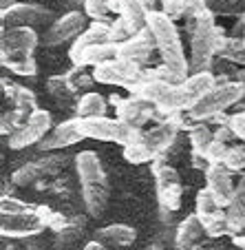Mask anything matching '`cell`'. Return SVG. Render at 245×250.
I'll use <instances>...</instances> for the list:
<instances>
[{"label":"cell","mask_w":245,"mask_h":250,"mask_svg":"<svg viewBox=\"0 0 245 250\" xmlns=\"http://www.w3.org/2000/svg\"><path fill=\"white\" fill-rule=\"evenodd\" d=\"M223 164L236 173V170H243L245 168V146H230L223 157Z\"/></svg>","instance_id":"1f68e13d"},{"label":"cell","mask_w":245,"mask_h":250,"mask_svg":"<svg viewBox=\"0 0 245 250\" xmlns=\"http://www.w3.org/2000/svg\"><path fill=\"white\" fill-rule=\"evenodd\" d=\"M161 11L168 16L170 20H181L186 18V7H188V0H161Z\"/></svg>","instance_id":"d6a6232c"},{"label":"cell","mask_w":245,"mask_h":250,"mask_svg":"<svg viewBox=\"0 0 245 250\" xmlns=\"http://www.w3.org/2000/svg\"><path fill=\"white\" fill-rule=\"evenodd\" d=\"M111 102H113L115 109H117V118L132 124V126H137V128H142L144 124L151 122L155 115H159L155 104L139 98V95H135V93H132V98H126V100H122L119 95H111Z\"/></svg>","instance_id":"8fae6325"},{"label":"cell","mask_w":245,"mask_h":250,"mask_svg":"<svg viewBox=\"0 0 245 250\" xmlns=\"http://www.w3.org/2000/svg\"><path fill=\"white\" fill-rule=\"evenodd\" d=\"M241 20H243V29H245V14H243V16H241ZM243 36H245V33H243Z\"/></svg>","instance_id":"f35d334b"},{"label":"cell","mask_w":245,"mask_h":250,"mask_svg":"<svg viewBox=\"0 0 245 250\" xmlns=\"http://www.w3.org/2000/svg\"><path fill=\"white\" fill-rule=\"evenodd\" d=\"M206 186L212 190L217 202L223 208H227L234 193V182H232V170L226 164H207L206 166Z\"/></svg>","instance_id":"2e32d148"},{"label":"cell","mask_w":245,"mask_h":250,"mask_svg":"<svg viewBox=\"0 0 245 250\" xmlns=\"http://www.w3.org/2000/svg\"><path fill=\"white\" fill-rule=\"evenodd\" d=\"M2 18V27H42V24L51 22L53 11L36 2H16V5L7 7L0 11Z\"/></svg>","instance_id":"9c48e42d"},{"label":"cell","mask_w":245,"mask_h":250,"mask_svg":"<svg viewBox=\"0 0 245 250\" xmlns=\"http://www.w3.org/2000/svg\"><path fill=\"white\" fill-rule=\"evenodd\" d=\"M243 38H245V36H243Z\"/></svg>","instance_id":"60d3db41"},{"label":"cell","mask_w":245,"mask_h":250,"mask_svg":"<svg viewBox=\"0 0 245 250\" xmlns=\"http://www.w3.org/2000/svg\"><path fill=\"white\" fill-rule=\"evenodd\" d=\"M40 44V36L33 27H2L0 53H33Z\"/></svg>","instance_id":"5bb4252c"},{"label":"cell","mask_w":245,"mask_h":250,"mask_svg":"<svg viewBox=\"0 0 245 250\" xmlns=\"http://www.w3.org/2000/svg\"><path fill=\"white\" fill-rule=\"evenodd\" d=\"M227 122H230V126H232V131H234L236 140L245 142V111L234 113L232 118H227Z\"/></svg>","instance_id":"d590c367"},{"label":"cell","mask_w":245,"mask_h":250,"mask_svg":"<svg viewBox=\"0 0 245 250\" xmlns=\"http://www.w3.org/2000/svg\"><path fill=\"white\" fill-rule=\"evenodd\" d=\"M106 109H109V104H106L104 95L95 93V91L84 93L75 104L77 118H99V115H106Z\"/></svg>","instance_id":"603a6c76"},{"label":"cell","mask_w":245,"mask_h":250,"mask_svg":"<svg viewBox=\"0 0 245 250\" xmlns=\"http://www.w3.org/2000/svg\"><path fill=\"white\" fill-rule=\"evenodd\" d=\"M86 27H89L86 11H69V14L60 16L49 24V29L42 36V44L44 47H57L62 42L75 40Z\"/></svg>","instance_id":"ba28073f"},{"label":"cell","mask_w":245,"mask_h":250,"mask_svg":"<svg viewBox=\"0 0 245 250\" xmlns=\"http://www.w3.org/2000/svg\"><path fill=\"white\" fill-rule=\"evenodd\" d=\"M16 2H24V0H2V9H7V7L16 5Z\"/></svg>","instance_id":"74e56055"},{"label":"cell","mask_w":245,"mask_h":250,"mask_svg":"<svg viewBox=\"0 0 245 250\" xmlns=\"http://www.w3.org/2000/svg\"><path fill=\"white\" fill-rule=\"evenodd\" d=\"M152 173H155V182H157V197H159L161 206L170 208V210H179L181 208V180L179 173L168 166L166 162L155 160L152 164Z\"/></svg>","instance_id":"30bf717a"},{"label":"cell","mask_w":245,"mask_h":250,"mask_svg":"<svg viewBox=\"0 0 245 250\" xmlns=\"http://www.w3.org/2000/svg\"><path fill=\"white\" fill-rule=\"evenodd\" d=\"M38 166H33V164H27V166H22V168H18L14 173V182L16 184H20V186H27V184H31L33 180H38Z\"/></svg>","instance_id":"e575fe53"},{"label":"cell","mask_w":245,"mask_h":250,"mask_svg":"<svg viewBox=\"0 0 245 250\" xmlns=\"http://www.w3.org/2000/svg\"><path fill=\"white\" fill-rule=\"evenodd\" d=\"M214 16H243L245 0H206Z\"/></svg>","instance_id":"83f0119b"},{"label":"cell","mask_w":245,"mask_h":250,"mask_svg":"<svg viewBox=\"0 0 245 250\" xmlns=\"http://www.w3.org/2000/svg\"><path fill=\"white\" fill-rule=\"evenodd\" d=\"M214 14H207L199 18L194 24L186 27L190 36V73H201V71H210L212 60L217 56V40L223 27L214 24Z\"/></svg>","instance_id":"3957f363"},{"label":"cell","mask_w":245,"mask_h":250,"mask_svg":"<svg viewBox=\"0 0 245 250\" xmlns=\"http://www.w3.org/2000/svg\"><path fill=\"white\" fill-rule=\"evenodd\" d=\"M80 133L84 140H97V142H115L119 146H126L131 142H137L142 137V128L132 126L119 118H80Z\"/></svg>","instance_id":"5b68a950"},{"label":"cell","mask_w":245,"mask_h":250,"mask_svg":"<svg viewBox=\"0 0 245 250\" xmlns=\"http://www.w3.org/2000/svg\"><path fill=\"white\" fill-rule=\"evenodd\" d=\"M132 36H135V29H132L122 16L111 20V42L119 44V42H124V40L132 38Z\"/></svg>","instance_id":"f546056e"},{"label":"cell","mask_w":245,"mask_h":250,"mask_svg":"<svg viewBox=\"0 0 245 250\" xmlns=\"http://www.w3.org/2000/svg\"><path fill=\"white\" fill-rule=\"evenodd\" d=\"M227 148H230L227 142H221L214 137L210 142V146L206 148V153H203V162H207V164H223V157H226Z\"/></svg>","instance_id":"4dcf8cb0"},{"label":"cell","mask_w":245,"mask_h":250,"mask_svg":"<svg viewBox=\"0 0 245 250\" xmlns=\"http://www.w3.org/2000/svg\"><path fill=\"white\" fill-rule=\"evenodd\" d=\"M155 49H157L155 36H152L151 27H146L139 33H135L132 38H128V40H124V42L117 44V58L128 60V62H135V64H139V66H146Z\"/></svg>","instance_id":"4fadbf2b"},{"label":"cell","mask_w":245,"mask_h":250,"mask_svg":"<svg viewBox=\"0 0 245 250\" xmlns=\"http://www.w3.org/2000/svg\"><path fill=\"white\" fill-rule=\"evenodd\" d=\"M203 232H206V226H203L201 217H199L197 212L188 215V217L179 224V228H177V248L188 250L190 246L203 235Z\"/></svg>","instance_id":"7402d4cb"},{"label":"cell","mask_w":245,"mask_h":250,"mask_svg":"<svg viewBox=\"0 0 245 250\" xmlns=\"http://www.w3.org/2000/svg\"><path fill=\"white\" fill-rule=\"evenodd\" d=\"M221 208L223 206L217 202V197H214L212 190L207 188V186L197 193V199H194V212L201 217V222L203 219H207V217H212V215H217Z\"/></svg>","instance_id":"d4e9b609"},{"label":"cell","mask_w":245,"mask_h":250,"mask_svg":"<svg viewBox=\"0 0 245 250\" xmlns=\"http://www.w3.org/2000/svg\"><path fill=\"white\" fill-rule=\"evenodd\" d=\"M148 27L155 36L157 51L161 56V62L172 71L179 80H186L190 76V60L186 58L184 44H181L179 29L161 9L148 11Z\"/></svg>","instance_id":"6da1fadb"},{"label":"cell","mask_w":245,"mask_h":250,"mask_svg":"<svg viewBox=\"0 0 245 250\" xmlns=\"http://www.w3.org/2000/svg\"><path fill=\"white\" fill-rule=\"evenodd\" d=\"M0 58H2V66H7L18 76H36L38 73V64L33 60V53H0Z\"/></svg>","instance_id":"cb8c5ba5"},{"label":"cell","mask_w":245,"mask_h":250,"mask_svg":"<svg viewBox=\"0 0 245 250\" xmlns=\"http://www.w3.org/2000/svg\"><path fill=\"white\" fill-rule=\"evenodd\" d=\"M44 226H47V222L38 210L11 212V215H2V219H0L2 237H33L42 232Z\"/></svg>","instance_id":"7c38bea8"},{"label":"cell","mask_w":245,"mask_h":250,"mask_svg":"<svg viewBox=\"0 0 245 250\" xmlns=\"http://www.w3.org/2000/svg\"><path fill=\"white\" fill-rule=\"evenodd\" d=\"M95 239L106 248H126L137 239V230L126 224H111V226L95 230Z\"/></svg>","instance_id":"d6986e66"},{"label":"cell","mask_w":245,"mask_h":250,"mask_svg":"<svg viewBox=\"0 0 245 250\" xmlns=\"http://www.w3.org/2000/svg\"><path fill=\"white\" fill-rule=\"evenodd\" d=\"M84 250H106V246H104V244H99L97 239H93V241H91V244H86V248H84Z\"/></svg>","instance_id":"8d00e7d4"},{"label":"cell","mask_w":245,"mask_h":250,"mask_svg":"<svg viewBox=\"0 0 245 250\" xmlns=\"http://www.w3.org/2000/svg\"><path fill=\"white\" fill-rule=\"evenodd\" d=\"M84 11L91 20H104V22H111L109 14L111 11V0H84Z\"/></svg>","instance_id":"f1b7e54d"},{"label":"cell","mask_w":245,"mask_h":250,"mask_svg":"<svg viewBox=\"0 0 245 250\" xmlns=\"http://www.w3.org/2000/svg\"><path fill=\"white\" fill-rule=\"evenodd\" d=\"M217 56L223 60L234 62V64H245V38L243 36H226V29H221L217 40Z\"/></svg>","instance_id":"44dd1931"},{"label":"cell","mask_w":245,"mask_h":250,"mask_svg":"<svg viewBox=\"0 0 245 250\" xmlns=\"http://www.w3.org/2000/svg\"><path fill=\"white\" fill-rule=\"evenodd\" d=\"M124 160L131 162V164H144V162H155V155L139 137L137 142H131L124 146Z\"/></svg>","instance_id":"4316f807"},{"label":"cell","mask_w":245,"mask_h":250,"mask_svg":"<svg viewBox=\"0 0 245 250\" xmlns=\"http://www.w3.org/2000/svg\"><path fill=\"white\" fill-rule=\"evenodd\" d=\"M93 78L99 84H113L128 89L131 93H135V89L146 80V69L135 62L122 60V58H113L109 62L93 66Z\"/></svg>","instance_id":"8992f818"},{"label":"cell","mask_w":245,"mask_h":250,"mask_svg":"<svg viewBox=\"0 0 245 250\" xmlns=\"http://www.w3.org/2000/svg\"><path fill=\"white\" fill-rule=\"evenodd\" d=\"M227 222H230L232 232H241L245 226V173L239 177L234 186V193H232V199L227 204Z\"/></svg>","instance_id":"ffe728a7"},{"label":"cell","mask_w":245,"mask_h":250,"mask_svg":"<svg viewBox=\"0 0 245 250\" xmlns=\"http://www.w3.org/2000/svg\"><path fill=\"white\" fill-rule=\"evenodd\" d=\"M214 140V133L206 126V124H197L190 128V146H192L194 157H203L206 148L210 146V142Z\"/></svg>","instance_id":"484cf974"},{"label":"cell","mask_w":245,"mask_h":250,"mask_svg":"<svg viewBox=\"0 0 245 250\" xmlns=\"http://www.w3.org/2000/svg\"><path fill=\"white\" fill-rule=\"evenodd\" d=\"M75 170L82 184V197H84L86 210L93 217H99L109 202V182H106V173H104L97 153L80 151L75 155Z\"/></svg>","instance_id":"7a4b0ae2"},{"label":"cell","mask_w":245,"mask_h":250,"mask_svg":"<svg viewBox=\"0 0 245 250\" xmlns=\"http://www.w3.org/2000/svg\"><path fill=\"white\" fill-rule=\"evenodd\" d=\"M245 95V84L243 82H217L212 89L207 91L192 109L188 111V118L194 122H206L212 120L217 115H223L230 106H234L236 102H241Z\"/></svg>","instance_id":"277c9868"},{"label":"cell","mask_w":245,"mask_h":250,"mask_svg":"<svg viewBox=\"0 0 245 250\" xmlns=\"http://www.w3.org/2000/svg\"><path fill=\"white\" fill-rule=\"evenodd\" d=\"M33 208L36 206L22 202V199L7 197V195H2V199H0V210H2V215H11V212H29V210H33Z\"/></svg>","instance_id":"836d02e7"},{"label":"cell","mask_w":245,"mask_h":250,"mask_svg":"<svg viewBox=\"0 0 245 250\" xmlns=\"http://www.w3.org/2000/svg\"><path fill=\"white\" fill-rule=\"evenodd\" d=\"M80 140H84V135L80 133V118H71V120H64L62 124H57L56 128H51L42 137L38 148L40 151H56V148L73 146Z\"/></svg>","instance_id":"9a60e30c"},{"label":"cell","mask_w":245,"mask_h":250,"mask_svg":"<svg viewBox=\"0 0 245 250\" xmlns=\"http://www.w3.org/2000/svg\"><path fill=\"white\" fill-rule=\"evenodd\" d=\"M49 131H51V113L44 109H33L29 118L20 124L18 131L9 135V148L20 151V148H27L31 144H40Z\"/></svg>","instance_id":"52a82bcc"},{"label":"cell","mask_w":245,"mask_h":250,"mask_svg":"<svg viewBox=\"0 0 245 250\" xmlns=\"http://www.w3.org/2000/svg\"><path fill=\"white\" fill-rule=\"evenodd\" d=\"M77 2H84V0H77Z\"/></svg>","instance_id":"ab89813d"},{"label":"cell","mask_w":245,"mask_h":250,"mask_svg":"<svg viewBox=\"0 0 245 250\" xmlns=\"http://www.w3.org/2000/svg\"><path fill=\"white\" fill-rule=\"evenodd\" d=\"M111 11L122 16L135 29V33L148 27V11L151 9L146 7V0H111Z\"/></svg>","instance_id":"ac0fdd59"},{"label":"cell","mask_w":245,"mask_h":250,"mask_svg":"<svg viewBox=\"0 0 245 250\" xmlns=\"http://www.w3.org/2000/svg\"><path fill=\"white\" fill-rule=\"evenodd\" d=\"M73 66H97L102 62H109L117 58V44L115 42H99V44H89L77 51H69Z\"/></svg>","instance_id":"e0dca14e"}]
</instances>
